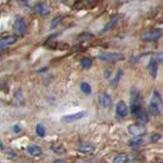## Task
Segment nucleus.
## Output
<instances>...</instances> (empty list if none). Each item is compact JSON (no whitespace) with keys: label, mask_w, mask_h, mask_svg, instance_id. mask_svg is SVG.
Returning <instances> with one entry per match:
<instances>
[{"label":"nucleus","mask_w":163,"mask_h":163,"mask_svg":"<svg viewBox=\"0 0 163 163\" xmlns=\"http://www.w3.org/2000/svg\"><path fill=\"white\" fill-rule=\"evenodd\" d=\"M101 104L104 108H110L112 107V98L108 93H102L101 94Z\"/></svg>","instance_id":"nucleus-12"},{"label":"nucleus","mask_w":163,"mask_h":163,"mask_svg":"<svg viewBox=\"0 0 163 163\" xmlns=\"http://www.w3.org/2000/svg\"><path fill=\"white\" fill-rule=\"evenodd\" d=\"M12 130H14V133H16V134H19L20 131H21V126L17 124V125H15L14 127H12Z\"/></svg>","instance_id":"nucleus-27"},{"label":"nucleus","mask_w":163,"mask_h":163,"mask_svg":"<svg viewBox=\"0 0 163 163\" xmlns=\"http://www.w3.org/2000/svg\"><path fill=\"white\" fill-rule=\"evenodd\" d=\"M127 131L131 134V135H134V136H139V135H141V134L145 133V127L141 126V125L134 124V125H130V126L127 127Z\"/></svg>","instance_id":"nucleus-8"},{"label":"nucleus","mask_w":163,"mask_h":163,"mask_svg":"<svg viewBox=\"0 0 163 163\" xmlns=\"http://www.w3.org/2000/svg\"><path fill=\"white\" fill-rule=\"evenodd\" d=\"M16 41H17V37L16 36H8V37L2 38V39H0V49L4 50L6 47L14 44Z\"/></svg>","instance_id":"nucleus-7"},{"label":"nucleus","mask_w":163,"mask_h":163,"mask_svg":"<svg viewBox=\"0 0 163 163\" xmlns=\"http://www.w3.org/2000/svg\"><path fill=\"white\" fill-rule=\"evenodd\" d=\"M36 133L39 138H44L46 136V127L43 126V124H37L36 126Z\"/></svg>","instance_id":"nucleus-17"},{"label":"nucleus","mask_w":163,"mask_h":163,"mask_svg":"<svg viewBox=\"0 0 163 163\" xmlns=\"http://www.w3.org/2000/svg\"><path fill=\"white\" fill-rule=\"evenodd\" d=\"M163 35V29L161 28H152V29H147L141 35V39L145 42H153L157 41L162 37Z\"/></svg>","instance_id":"nucleus-2"},{"label":"nucleus","mask_w":163,"mask_h":163,"mask_svg":"<svg viewBox=\"0 0 163 163\" xmlns=\"http://www.w3.org/2000/svg\"><path fill=\"white\" fill-rule=\"evenodd\" d=\"M147 69H148L151 76H152L153 79H156V77H157V73H158V60L155 59V58L150 59L148 65H147Z\"/></svg>","instance_id":"nucleus-6"},{"label":"nucleus","mask_w":163,"mask_h":163,"mask_svg":"<svg viewBox=\"0 0 163 163\" xmlns=\"http://www.w3.org/2000/svg\"><path fill=\"white\" fill-rule=\"evenodd\" d=\"M162 107H163V103H162L161 94L158 93V91H153L152 98H151L150 104H148V112L152 115H159L162 112Z\"/></svg>","instance_id":"nucleus-1"},{"label":"nucleus","mask_w":163,"mask_h":163,"mask_svg":"<svg viewBox=\"0 0 163 163\" xmlns=\"http://www.w3.org/2000/svg\"><path fill=\"white\" fill-rule=\"evenodd\" d=\"M79 152H82V153H91L94 151V146L93 145H88V144H82L79 146L77 148Z\"/></svg>","instance_id":"nucleus-14"},{"label":"nucleus","mask_w":163,"mask_h":163,"mask_svg":"<svg viewBox=\"0 0 163 163\" xmlns=\"http://www.w3.org/2000/svg\"><path fill=\"white\" fill-rule=\"evenodd\" d=\"M138 118H139L142 123H146V121L148 120V118H147V112H145L144 109H141V110L138 113Z\"/></svg>","instance_id":"nucleus-21"},{"label":"nucleus","mask_w":163,"mask_h":163,"mask_svg":"<svg viewBox=\"0 0 163 163\" xmlns=\"http://www.w3.org/2000/svg\"><path fill=\"white\" fill-rule=\"evenodd\" d=\"M81 66H82V69H90L91 66H92V59L91 58H82L81 59Z\"/></svg>","instance_id":"nucleus-16"},{"label":"nucleus","mask_w":163,"mask_h":163,"mask_svg":"<svg viewBox=\"0 0 163 163\" xmlns=\"http://www.w3.org/2000/svg\"><path fill=\"white\" fill-rule=\"evenodd\" d=\"M80 87H81V91H82L85 94H91V92H92V88H91V86H90L87 82H82Z\"/></svg>","instance_id":"nucleus-19"},{"label":"nucleus","mask_w":163,"mask_h":163,"mask_svg":"<svg viewBox=\"0 0 163 163\" xmlns=\"http://www.w3.org/2000/svg\"><path fill=\"white\" fill-rule=\"evenodd\" d=\"M159 139H161V134H153V135L151 136V141H152V142H157Z\"/></svg>","instance_id":"nucleus-25"},{"label":"nucleus","mask_w":163,"mask_h":163,"mask_svg":"<svg viewBox=\"0 0 163 163\" xmlns=\"http://www.w3.org/2000/svg\"><path fill=\"white\" fill-rule=\"evenodd\" d=\"M110 75H112L110 70H106V71H104V77H106V79H109V77H110Z\"/></svg>","instance_id":"nucleus-28"},{"label":"nucleus","mask_w":163,"mask_h":163,"mask_svg":"<svg viewBox=\"0 0 163 163\" xmlns=\"http://www.w3.org/2000/svg\"><path fill=\"white\" fill-rule=\"evenodd\" d=\"M87 115V112L86 110H82V112H79V113H75V114H69V115H65L61 118V121L63 123H74V121H77L82 118H85Z\"/></svg>","instance_id":"nucleus-5"},{"label":"nucleus","mask_w":163,"mask_h":163,"mask_svg":"<svg viewBox=\"0 0 163 163\" xmlns=\"http://www.w3.org/2000/svg\"><path fill=\"white\" fill-rule=\"evenodd\" d=\"M119 17H120L119 15H114V16H113V17H112V19H110V20H109L107 23H106V26H104V27H103V29H102L103 33H104V32L110 31V29H112V28L115 26V23L119 21Z\"/></svg>","instance_id":"nucleus-11"},{"label":"nucleus","mask_w":163,"mask_h":163,"mask_svg":"<svg viewBox=\"0 0 163 163\" xmlns=\"http://www.w3.org/2000/svg\"><path fill=\"white\" fill-rule=\"evenodd\" d=\"M87 2H94V0H87Z\"/></svg>","instance_id":"nucleus-29"},{"label":"nucleus","mask_w":163,"mask_h":163,"mask_svg":"<svg viewBox=\"0 0 163 163\" xmlns=\"http://www.w3.org/2000/svg\"><path fill=\"white\" fill-rule=\"evenodd\" d=\"M52 150H53L55 153H58V155L65 153V148H64L61 145H52Z\"/></svg>","instance_id":"nucleus-20"},{"label":"nucleus","mask_w":163,"mask_h":163,"mask_svg":"<svg viewBox=\"0 0 163 163\" xmlns=\"http://www.w3.org/2000/svg\"><path fill=\"white\" fill-rule=\"evenodd\" d=\"M121 75H123V71L119 69L118 73H117V75H115V77H114V80L110 81V86H112V87H115V86L118 85V82H119V80H120V77H121Z\"/></svg>","instance_id":"nucleus-18"},{"label":"nucleus","mask_w":163,"mask_h":163,"mask_svg":"<svg viewBox=\"0 0 163 163\" xmlns=\"http://www.w3.org/2000/svg\"><path fill=\"white\" fill-rule=\"evenodd\" d=\"M142 141H144V139H142V138H138L136 140H131V141H130V145H131V146H135V145H140Z\"/></svg>","instance_id":"nucleus-24"},{"label":"nucleus","mask_w":163,"mask_h":163,"mask_svg":"<svg viewBox=\"0 0 163 163\" xmlns=\"http://www.w3.org/2000/svg\"><path fill=\"white\" fill-rule=\"evenodd\" d=\"M14 31L16 32L17 35H20V36L26 33L27 25H26V22H25V20L22 17H16V20L14 22Z\"/></svg>","instance_id":"nucleus-4"},{"label":"nucleus","mask_w":163,"mask_h":163,"mask_svg":"<svg viewBox=\"0 0 163 163\" xmlns=\"http://www.w3.org/2000/svg\"><path fill=\"white\" fill-rule=\"evenodd\" d=\"M129 159H130V158H129L127 155L120 153V155H118V156H115V157L113 158V163H127Z\"/></svg>","instance_id":"nucleus-15"},{"label":"nucleus","mask_w":163,"mask_h":163,"mask_svg":"<svg viewBox=\"0 0 163 163\" xmlns=\"http://www.w3.org/2000/svg\"><path fill=\"white\" fill-rule=\"evenodd\" d=\"M27 152H28V155L36 157V156L42 155V148L39 146H37V145H32V146L27 147Z\"/></svg>","instance_id":"nucleus-13"},{"label":"nucleus","mask_w":163,"mask_h":163,"mask_svg":"<svg viewBox=\"0 0 163 163\" xmlns=\"http://www.w3.org/2000/svg\"><path fill=\"white\" fill-rule=\"evenodd\" d=\"M35 10H36L37 14H39V15H42V16L49 14V11H50L49 6H48L47 4H44V3H38V4L35 6Z\"/></svg>","instance_id":"nucleus-10"},{"label":"nucleus","mask_w":163,"mask_h":163,"mask_svg":"<svg viewBox=\"0 0 163 163\" xmlns=\"http://www.w3.org/2000/svg\"><path fill=\"white\" fill-rule=\"evenodd\" d=\"M156 59L158 60V63H162V64H163V52L158 53V54H157V56H156Z\"/></svg>","instance_id":"nucleus-26"},{"label":"nucleus","mask_w":163,"mask_h":163,"mask_svg":"<svg viewBox=\"0 0 163 163\" xmlns=\"http://www.w3.org/2000/svg\"><path fill=\"white\" fill-rule=\"evenodd\" d=\"M92 37H93L92 33H88V32H83V33H81V35L77 37V39H79V41H86V39L92 38Z\"/></svg>","instance_id":"nucleus-23"},{"label":"nucleus","mask_w":163,"mask_h":163,"mask_svg":"<svg viewBox=\"0 0 163 163\" xmlns=\"http://www.w3.org/2000/svg\"><path fill=\"white\" fill-rule=\"evenodd\" d=\"M124 56L120 53H102L98 55V59L102 61H107V63H114L118 60H121Z\"/></svg>","instance_id":"nucleus-3"},{"label":"nucleus","mask_w":163,"mask_h":163,"mask_svg":"<svg viewBox=\"0 0 163 163\" xmlns=\"http://www.w3.org/2000/svg\"><path fill=\"white\" fill-rule=\"evenodd\" d=\"M61 20H63V16H55L50 22V28H55L61 22Z\"/></svg>","instance_id":"nucleus-22"},{"label":"nucleus","mask_w":163,"mask_h":163,"mask_svg":"<svg viewBox=\"0 0 163 163\" xmlns=\"http://www.w3.org/2000/svg\"><path fill=\"white\" fill-rule=\"evenodd\" d=\"M127 113H129V109H127L126 103H125L124 101L118 102V104H117V114H118L119 117L124 118V117L127 115Z\"/></svg>","instance_id":"nucleus-9"}]
</instances>
